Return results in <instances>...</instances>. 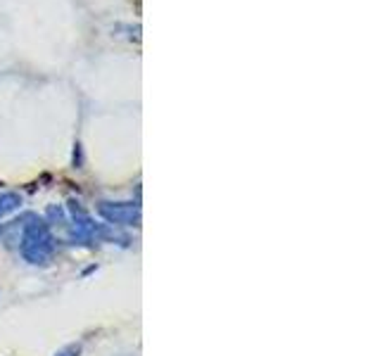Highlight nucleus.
<instances>
[{
  "label": "nucleus",
  "mask_w": 380,
  "mask_h": 356,
  "mask_svg": "<svg viewBox=\"0 0 380 356\" xmlns=\"http://www.w3.org/2000/svg\"><path fill=\"white\" fill-rule=\"evenodd\" d=\"M22 255L29 264L36 266H48L50 264L52 255H55V240L50 235V228H48V221H36L29 223L24 228L22 238Z\"/></svg>",
  "instance_id": "f257e3e1"
},
{
  "label": "nucleus",
  "mask_w": 380,
  "mask_h": 356,
  "mask_svg": "<svg viewBox=\"0 0 380 356\" xmlns=\"http://www.w3.org/2000/svg\"><path fill=\"white\" fill-rule=\"evenodd\" d=\"M100 216L112 226H138L140 207L133 202H100Z\"/></svg>",
  "instance_id": "f03ea898"
},
{
  "label": "nucleus",
  "mask_w": 380,
  "mask_h": 356,
  "mask_svg": "<svg viewBox=\"0 0 380 356\" xmlns=\"http://www.w3.org/2000/svg\"><path fill=\"white\" fill-rule=\"evenodd\" d=\"M22 207V195L17 193H3L0 195V218L8 216L10 211H15Z\"/></svg>",
  "instance_id": "7ed1b4c3"
},
{
  "label": "nucleus",
  "mask_w": 380,
  "mask_h": 356,
  "mask_svg": "<svg viewBox=\"0 0 380 356\" xmlns=\"http://www.w3.org/2000/svg\"><path fill=\"white\" fill-rule=\"evenodd\" d=\"M55 356H81V345H69V347L60 349Z\"/></svg>",
  "instance_id": "20e7f679"
},
{
  "label": "nucleus",
  "mask_w": 380,
  "mask_h": 356,
  "mask_svg": "<svg viewBox=\"0 0 380 356\" xmlns=\"http://www.w3.org/2000/svg\"><path fill=\"white\" fill-rule=\"evenodd\" d=\"M48 216H52V218H57L60 223H65V211L60 207H55V204H50V207H48Z\"/></svg>",
  "instance_id": "39448f33"
}]
</instances>
